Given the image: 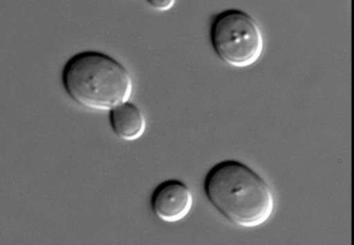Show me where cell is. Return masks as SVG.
<instances>
[{
  "instance_id": "cell-1",
  "label": "cell",
  "mask_w": 354,
  "mask_h": 245,
  "mask_svg": "<svg viewBox=\"0 0 354 245\" xmlns=\"http://www.w3.org/2000/svg\"><path fill=\"white\" fill-rule=\"evenodd\" d=\"M205 193L225 219L241 228L260 226L274 211L270 184L241 161L214 165L205 176Z\"/></svg>"
},
{
  "instance_id": "cell-2",
  "label": "cell",
  "mask_w": 354,
  "mask_h": 245,
  "mask_svg": "<svg viewBox=\"0 0 354 245\" xmlns=\"http://www.w3.org/2000/svg\"><path fill=\"white\" fill-rule=\"evenodd\" d=\"M62 81L70 98L88 109L111 111L133 95V78L124 65L97 51L71 57L63 68Z\"/></svg>"
},
{
  "instance_id": "cell-3",
  "label": "cell",
  "mask_w": 354,
  "mask_h": 245,
  "mask_svg": "<svg viewBox=\"0 0 354 245\" xmlns=\"http://www.w3.org/2000/svg\"><path fill=\"white\" fill-rule=\"evenodd\" d=\"M210 41L216 56L234 68H248L263 52L261 28L253 17L236 8L214 17Z\"/></svg>"
},
{
  "instance_id": "cell-4",
  "label": "cell",
  "mask_w": 354,
  "mask_h": 245,
  "mask_svg": "<svg viewBox=\"0 0 354 245\" xmlns=\"http://www.w3.org/2000/svg\"><path fill=\"white\" fill-rule=\"evenodd\" d=\"M193 203V193L188 185L177 179L157 185L150 201L153 215L167 223H175L187 217Z\"/></svg>"
},
{
  "instance_id": "cell-5",
  "label": "cell",
  "mask_w": 354,
  "mask_h": 245,
  "mask_svg": "<svg viewBox=\"0 0 354 245\" xmlns=\"http://www.w3.org/2000/svg\"><path fill=\"white\" fill-rule=\"evenodd\" d=\"M109 119L113 133L123 141H137L147 129L145 115L131 101H125L111 110Z\"/></svg>"
},
{
  "instance_id": "cell-6",
  "label": "cell",
  "mask_w": 354,
  "mask_h": 245,
  "mask_svg": "<svg viewBox=\"0 0 354 245\" xmlns=\"http://www.w3.org/2000/svg\"><path fill=\"white\" fill-rule=\"evenodd\" d=\"M148 4L156 11H169L175 5L174 0H163V1H148Z\"/></svg>"
}]
</instances>
